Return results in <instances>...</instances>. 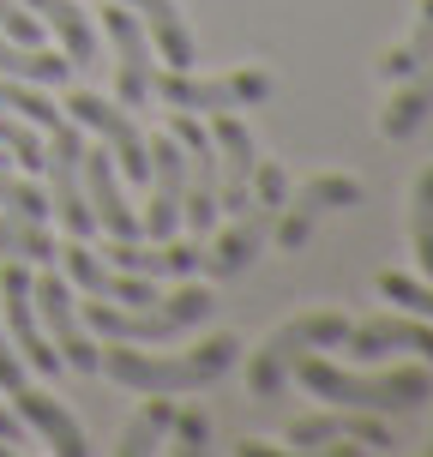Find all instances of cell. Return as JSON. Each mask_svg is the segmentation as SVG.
Here are the masks:
<instances>
[{
  "label": "cell",
  "instance_id": "cell-1",
  "mask_svg": "<svg viewBox=\"0 0 433 457\" xmlns=\"http://www.w3.org/2000/svg\"><path fill=\"white\" fill-rule=\"evenodd\" d=\"M235 361H241V337L217 331V337H205L199 349H181V355H151L138 343H109L96 373H109L114 386H127V391H169V397H181V391H199L211 379H223Z\"/></svg>",
  "mask_w": 433,
  "mask_h": 457
},
{
  "label": "cell",
  "instance_id": "cell-2",
  "mask_svg": "<svg viewBox=\"0 0 433 457\" xmlns=\"http://www.w3.org/2000/svg\"><path fill=\"white\" fill-rule=\"evenodd\" d=\"M296 379L313 397L337 403V410H367V415H410L433 397V373L428 367H391V373H343V367L301 355Z\"/></svg>",
  "mask_w": 433,
  "mask_h": 457
},
{
  "label": "cell",
  "instance_id": "cell-3",
  "mask_svg": "<svg viewBox=\"0 0 433 457\" xmlns=\"http://www.w3.org/2000/svg\"><path fill=\"white\" fill-rule=\"evenodd\" d=\"M211 289H175L169 301H145V307H114V301H91L85 307V325H91L103 343H175L187 337L193 325L211 320Z\"/></svg>",
  "mask_w": 433,
  "mask_h": 457
},
{
  "label": "cell",
  "instance_id": "cell-4",
  "mask_svg": "<svg viewBox=\"0 0 433 457\" xmlns=\"http://www.w3.org/2000/svg\"><path fill=\"white\" fill-rule=\"evenodd\" d=\"M283 199H289V175H283V162H259V169H253V187H247V205L235 211V223L205 247V271L211 277H241V271H247L253 259H259V247L271 241Z\"/></svg>",
  "mask_w": 433,
  "mask_h": 457
},
{
  "label": "cell",
  "instance_id": "cell-5",
  "mask_svg": "<svg viewBox=\"0 0 433 457\" xmlns=\"http://www.w3.org/2000/svg\"><path fill=\"white\" fill-rule=\"evenodd\" d=\"M349 337V313H301V320L277 325L271 337L253 349L247 367V391L253 397H277V391L296 379V361L313 355V349H331V343Z\"/></svg>",
  "mask_w": 433,
  "mask_h": 457
},
{
  "label": "cell",
  "instance_id": "cell-6",
  "mask_svg": "<svg viewBox=\"0 0 433 457\" xmlns=\"http://www.w3.org/2000/svg\"><path fill=\"white\" fill-rule=\"evenodd\" d=\"M43 169L54 181V217L67 228V241H91L96 235V217H91V199H85V133L79 120L61 114L54 127H43Z\"/></svg>",
  "mask_w": 433,
  "mask_h": 457
},
{
  "label": "cell",
  "instance_id": "cell-7",
  "mask_svg": "<svg viewBox=\"0 0 433 457\" xmlns=\"http://www.w3.org/2000/svg\"><path fill=\"white\" fill-rule=\"evenodd\" d=\"M151 96H162L169 109H187V114H229V109H253L271 96V79L265 72H223V79H199V72H175L162 67L151 72Z\"/></svg>",
  "mask_w": 433,
  "mask_h": 457
},
{
  "label": "cell",
  "instance_id": "cell-8",
  "mask_svg": "<svg viewBox=\"0 0 433 457\" xmlns=\"http://www.w3.org/2000/svg\"><path fill=\"white\" fill-rule=\"evenodd\" d=\"M162 133L181 138L187 151V199H181V223H193V235H211L217 228V145H211V127H199V114L175 109Z\"/></svg>",
  "mask_w": 433,
  "mask_h": 457
},
{
  "label": "cell",
  "instance_id": "cell-9",
  "mask_svg": "<svg viewBox=\"0 0 433 457\" xmlns=\"http://www.w3.org/2000/svg\"><path fill=\"white\" fill-rule=\"evenodd\" d=\"M61 114H72L79 127H91V133L109 145V157L121 162V175H127L133 187H145V175H151V145H145V133H138L133 109H121V103H103L96 91H72Z\"/></svg>",
  "mask_w": 433,
  "mask_h": 457
},
{
  "label": "cell",
  "instance_id": "cell-10",
  "mask_svg": "<svg viewBox=\"0 0 433 457\" xmlns=\"http://www.w3.org/2000/svg\"><path fill=\"white\" fill-rule=\"evenodd\" d=\"M30 307H37V320L48 325V343L61 349V361L79 367V373H96L103 349H91L85 325H79V307H72V283H67V277H61V271L30 277Z\"/></svg>",
  "mask_w": 433,
  "mask_h": 457
},
{
  "label": "cell",
  "instance_id": "cell-11",
  "mask_svg": "<svg viewBox=\"0 0 433 457\" xmlns=\"http://www.w3.org/2000/svg\"><path fill=\"white\" fill-rule=\"evenodd\" d=\"M151 145V175H145V193H151V211L138 217L151 241H169L181 228V199H187V151L175 133L145 138Z\"/></svg>",
  "mask_w": 433,
  "mask_h": 457
},
{
  "label": "cell",
  "instance_id": "cell-12",
  "mask_svg": "<svg viewBox=\"0 0 433 457\" xmlns=\"http://www.w3.org/2000/svg\"><path fill=\"white\" fill-rule=\"evenodd\" d=\"M103 30L114 43V96H121V109H151V37H145V24L114 0V6H103Z\"/></svg>",
  "mask_w": 433,
  "mask_h": 457
},
{
  "label": "cell",
  "instance_id": "cell-13",
  "mask_svg": "<svg viewBox=\"0 0 433 457\" xmlns=\"http://www.w3.org/2000/svg\"><path fill=\"white\" fill-rule=\"evenodd\" d=\"M0 301H6V337L12 349L24 355V367H37V373H61V349L37 331V307H30V271H24V259H6L0 265Z\"/></svg>",
  "mask_w": 433,
  "mask_h": 457
},
{
  "label": "cell",
  "instance_id": "cell-14",
  "mask_svg": "<svg viewBox=\"0 0 433 457\" xmlns=\"http://www.w3.org/2000/svg\"><path fill=\"white\" fill-rule=\"evenodd\" d=\"M362 205V181L355 175H313L307 187H296V199H283V211H277V241L296 253L307 235H313V223H320L325 211H349Z\"/></svg>",
  "mask_w": 433,
  "mask_h": 457
},
{
  "label": "cell",
  "instance_id": "cell-15",
  "mask_svg": "<svg viewBox=\"0 0 433 457\" xmlns=\"http://www.w3.org/2000/svg\"><path fill=\"white\" fill-rule=\"evenodd\" d=\"M85 199H91V217L96 228L109 235V241H145V223H138V211L121 199V175H114V157L109 145H85Z\"/></svg>",
  "mask_w": 433,
  "mask_h": 457
},
{
  "label": "cell",
  "instance_id": "cell-16",
  "mask_svg": "<svg viewBox=\"0 0 433 457\" xmlns=\"http://www.w3.org/2000/svg\"><path fill=\"white\" fill-rule=\"evenodd\" d=\"M362 445V452H386L391 434L379 428V415L367 410H331V415H301L289 421V445L296 452H331V445Z\"/></svg>",
  "mask_w": 433,
  "mask_h": 457
},
{
  "label": "cell",
  "instance_id": "cell-17",
  "mask_svg": "<svg viewBox=\"0 0 433 457\" xmlns=\"http://www.w3.org/2000/svg\"><path fill=\"white\" fill-rule=\"evenodd\" d=\"M211 145H217V211H241L247 205V187H253V169H259V151H253V133L235 120V109L217 114Z\"/></svg>",
  "mask_w": 433,
  "mask_h": 457
},
{
  "label": "cell",
  "instance_id": "cell-18",
  "mask_svg": "<svg viewBox=\"0 0 433 457\" xmlns=\"http://www.w3.org/2000/svg\"><path fill=\"white\" fill-rule=\"evenodd\" d=\"M61 259H67V277L85 289L91 301H114V307H145V301H157V289H151V277H133V271H114V265H103L85 241H67L61 247Z\"/></svg>",
  "mask_w": 433,
  "mask_h": 457
},
{
  "label": "cell",
  "instance_id": "cell-19",
  "mask_svg": "<svg viewBox=\"0 0 433 457\" xmlns=\"http://www.w3.org/2000/svg\"><path fill=\"white\" fill-rule=\"evenodd\" d=\"M127 12H138V24H145V37H151V48L162 54V67L175 72H193L199 67V48H193V30H187L181 6L175 0H121Z\"/></svg>",
  "mask_w": 433,
  "mask_h": 457
},
{
  "label": "cell",
  "instance_id": "cell-20",
  "mask_svg": "<svg viewBox=\"0 0 433 457\" xmlns=\"http://www.w3.org/2000/svg\"><path fill=\"white\" fill-rule=\"evenodd\" d=\"M114 259V271H133V277H193V271H205V253L199 247H187V241H157V247H138V241H114L109 247Z\"/></svg>",
  "mask_w": 433,
  "mask_h": 457
},
{
  "label": "cell",
  "instance_id": "cell-21",
  "mask_svg": "<svg viewBox=\"0 0 433 457\" xmlns=\"http://www.w3.org/2000/svg\"><path fill=\"white\" fill-rule=\"evenodd\" d=\"M343 343H349V355H367V361L397 355V349L433 361V325H421V320H367V325H349Z\"/></svg>",
  "mask_w": 433,
  "mask_h": 457
},
{
  "label": "cell",
  "instance_id": "cell-22",
  "mask_svg": "<svg viewBox=\"0 0 433 457\" xmlns=\"http://www.w3.org/2000/svg\"><path fill=\"white\" fill-rule=\"evenodd\" d=\"M12 397H19V421H24V428H37V434H43L61 457H85V452H91V445H85V428H79V421H72L48 391H37L30 379H24Z\"/></svg>",
  "mask_w": 433,
  "mask_h": 457
},
{
  "label": "cell",
  "instance_id": "cell-23",
  "mask_svg": "<svg viewBox=\"0 0 433 457\" xmlns=\"http://www.w3.org/2000/svg\"><path fill=\"white\" fill-rule=\"evenodd\" d=\"M24 6L61 37V54H67L72 67H96V24L79 0H24Z\"/></svg>",
  "mask_w": 433,
  "mask_h": 457
},
{
  "label": "cell",
  "instance_id": "cell-24",
  "mask_svg": "<svg viewBox=\"0 0 433 457\" xmlns=\"http://www.w3.org/2000/svg\"><path fill=\"white\" fill-rule=\"evenodd\" d=\"M428 114H433V61L421 72H410V79H404V91L379 109V133H386V138H410Z\"/></svg>",
  "mask_w": 433,
  "mask_h": 457
},
{
  "label": "cell",
  "instance_id": "cell-25",
  "mask_svg": "<svg viewBox=\"0 0 433 457\" xmlns=\"http://www.w3.org/2000/svg\"><path fill=\"white\" fill-rule=\"evenodd\" d=\"M0 72H6V79H30V85H61V79L72 72V61H67V54H54V48L0 37Z\"/></svg>",
  "mask_w": 433,
  "mask_h": 457
},
{
  "label": "cell",
  "instance_id": "cell-26",
  "mask_svg": "<svg viewBox=\"0 0 433 457\" xmlns=\"http://www.w3.org/2000/svg\"><path fill=\"white\" fill-rule=\"evenodd\" d=\"M169 421H175V397H169V391H151V403L121 428V445H114V452L121 457H151L162 439H169Z\"/></svg>",
  "mask_w": 433,
  "mask_h": 457
},
{
  "label": "cell",
  "instance_id": "cell-27",
  "mask_svg": "<svg viewBox=\"0 0 433 457\" xmlns=\"http://www.w3.org/2000/svg\"><path fill=\"white\" fill-rule=\"evenodd\" d=\"M0 253L6 259H24V265H54L61 247L43 235V223H30L19 211H0Z\"/></svg>",
  "mask_w": 433,
  "mask_h": 457
},
{
  "label": "cell",
  "instance_id": "cell-28",
  "mask_svg": "<svg viewBox=\"0 0 433 457\" xmlns=\"http://www.w3.org/2000/svg\"><path fill=\"white\" fill-rule=\"evenodd\" d=\"M428 61H433V0H421V6H415L410 43L379 54V79H410V72H421Z\"/></svg>",
  "mask_w": 433,
  "mask_h": 457
},
{
  "label": "cell",
  "instance_id": "cell-29",
  "mask_svg": "<svg viewBox=\"0 0 433 457\" xmlns=\"http://www.w3.org/2000/svg\"><path fill=\"white\" fill-rule=\"evenodd\" d=\"M0 151H12V162H19L24 175H37L43 169V127H30L24 114L0 109Z\"/></svg>",
  "mask_w": 433,
  "mask_h": 457
},
{
  "label": "cell",
  "instance_id": "cell-30",
  "mask_svg": "<svg viewBox=\"0 0 433 457\" xmlns=\"http://www.w3.org/2000/svg\"><path fill=\"white\" fill-rule=\"evenodd\" d=\"M410 235H415V259H421V271L433 277V162L415 175V193H410Z\"/></svg>",
  "mask_w": 433,
  "mask_h": 457
},
{
  "label": "cell",
  "instance_id": "cell-31",
  "mask_svg": "<svg viewBox=\"0 0 433 457\" xmlns=\"http://www.w3.org/2000/svg\"><path fill=\"white\" fill-rule=\"evenodd\" d=\"M0 109L24 114L30 127H54V120H61V109H54V103H48L30 79H0Z\"/></svg>",
  "mask_w": 433,
  "mask_h": 457
},
{
  "label": "cell",
  "instance_id": "cell-32",
  "mask_svg": "<svg viewBox=\"0 0 433 457\" xmlns=\"http://www.w3.org/2000/svg\"><path fill=\"white\" fill-rule=\"evenodd\" d=\"M379 295L397 301V307H410L415 320H433V289L415 283V277H404V271H379Z\"/></svg>",
  "mask_w": 433,
  "mask_h": 457
},
{
  "label": "cell",
  "instance_id": "cell-33",
  "mask_svg": "<svg viewBox=\"0 0 433 457\" xmlns=\"http://www.w3.org/2000/svg\"><path fill=\"white\" fill-rule=\"evenodd\" d=\"M0 211H19V217H30V223H43L48 199H43L37 181H6V169H0Z\"/></svg>",
  "mask_w": 433,
  "mask_h": 457
},
{
  "label": "cell",
  "instance_id": "cell-34",
  "mask_svg": "<svg viewBox=\"0 0 433 457\" xmlns=\"http://www.w3.org/2000/svg\"><path fill=\"white\" fill-rule=\"evenodd\" d=\"M0 37H12V43H37L43 37V19L19 6V0H0Z\"/></svg>",
  "mask_w": 433,
  "mask_h": 457
},
{
  "label": "cell",
  "instance_id": "cell-35",
  "mask_svg": "<svg viewBox=\"0 0 433 457\" xmlns=\"http://www.w3.org/2000/svg\"><path fill=\"white\" fill-rule=\"evenodd\" d=\"M169 434H175V452H205V445H211V421L199 410H175Z\"/></svg>",
  "mask_w": 433,
  "mask_h": 457
},
{
  "label": "cell",
  "instance_id": "cell-36",
  "mask_svg": "<svg viewBox=\"0 0 433 457\" xmlns=\"http://www.w3.org/2000/svg\"><path fill=\"white\" fill-rule=\"evenodd\" d=\"M24 373H30V367H24V355L12 349L6 325H0V386H6V391H19V386H24Z\"/></svg>",
  "mask_w": 433,
  "mask_h": 457
},
{
  "label": "cell",
  "instance_id": "cell-37",
  "mask_svg": "<svg viewBox=\"0 0 433 457\" xmlns=\"http://www.w3.org/2000/svg\"><path fill=\"white\" fill-rule=\"evenodd\" d=\"M0 439H6V445H24V421L6 410V403H0Z\"/></svg>",
  "mask_w": 433,
  "mask_h": 457
},
{
  "label": "cell",
  "instance_id": "cell-38",
  "mask_svg": "<svg viewBox=\"0 0 433 457\" xmlns=\"http://www.w3.org/2000/svg\"><path fill=\"white\" fill-rule=\"evenodd\" d=\"M0 169H6V151H0Z\"/></svg>",
  "mask_w": 433,
  "mask_h": 457
}]
</instances>
